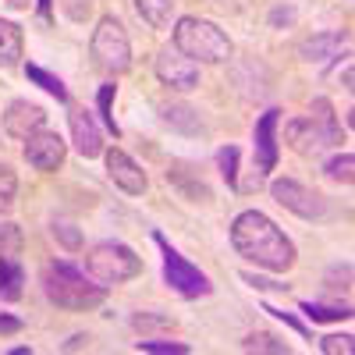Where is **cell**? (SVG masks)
<instances>
[{"mask_svg": "<svg viewBox=\"0 0 355 355\" xmlns=\"http://www.w3.org/2000/svg\"><path fill=\"white\" fill-rule=\"evenodd\" d=\"M231 245L242 259L263 266V270L284 274L295 266V245L288 234L259 210H245L231 224Z\"/></svg>", "mask_w": 355, "mask_h": 355, "instance_id": "6da1fadb", "label": "cell"}, {"mask_svg": "<svg viewBox=\"0 0 355 355\" xmlns=\"http://www.w3.org/2000/svg\"><path fill=\"white\" fill-rule=\"evenodd\" d=\"M43 291L57 309H68V313H89L107 299L103 284L89 281L78 266H71L64 259H53L43 266Z\"/></svg>", "mask_w": 355, "mask_h": 355, "instance_id": "7a4b0ae2", "label": "cell"}, {"mask_svg": "<svg viewBox=\"0 0 355 355\" xmlns=\"http://www.w3.org/2000/svg\"><path fill=\"white\" fill-rule=\"evenodd\" d=\"M174 46L182 50L189 61H199V64H224L231 57V40L220 25L206 21V18H178L174 25Z\"/></svg>", "mask_w": 355, "mask_h": 355, "instance_id": "3957f363", "label": "cell"}, {"mask_svg": "<svg viewBox=\"0 0 355 355\" xmlns=\"http://www.w3.org/2000/svg\"><path fill=\"white\" fill-rule=\"evenodd\" d=\"M85 274L96 284H125L142 274V259L125 245V242H100L85 252Z\"/></svg>", "mask_w": 355, "mask_h": 355, "instance_id": "277c9868", "label": "cell"}, {"mask_svg": "<svg viewBox=\"0 0 355 355\" xmlns=\"http://www.w3.org/2000/svg\"><path fill=\"white\" fill-rule=\"evenodd\" d=\"M89 50H93L96 68H103L107 75H125V71L132 68V43H128V33H125V25L117 21L114 15H103V18L96 21Z\"/></svg>", "mask_w": 355, "mask_h": 355, "instance_id": "5b68a950", "label": "cell"}, {"mask_svg": "<svg viewBox=\"0 0 355 355\" xmlns=\"http://www.w3.org/2000/svg\"><path fill=\"white\" fill-rule=\"evenodd\" d=\"M153 242L160 245V252H164V281H167V288H174L182 299H199V295H210L214 291V284H210V277H206L199 266H192L182 252H178L160 231H153Z\"/></svg>", "mask_w": 355, "mask_h": 355, "instance_id": "8992f818", "label": "cell"}, {"mask_svg": "<svg viewBox=\"0 0 355 355\" xmlns=\"http://www.w3.org/2000/svg\"><path fill=\"white\" fill-rule=\"evenodd\" d=\"M270 196L284 206V210H291L302 220H323L327 210H331L327 199H323L320 192L306 189L302 182H295V178H277V182H270Z\"/></svg>", "mask_w": 355, "mask_h": 355, "instance_id": "52a82bcc", "label": "cell"}, {"mask_svg": "<svg viewBox=\"0 0 355 355\" xmlns=\"http://www.w3.org/2000/svg\"><path fill=\"white\" fill-rule=\"evenodd\" d=\"M153 68H157V78L167 89H174V93H189V89L199 85V64L189 61V57L178 50V46H164L157 53V64Z\"/></svg>", "mask_w": 355, "mask_h": 355, "instance_id": "ba28073f", "label": "cell"}, {"mask_svg": "<svg viewBox=\"0 0 355 355\" xmlns=\"http://www.w3.org/2000/svg\"><path fill=\"white\" fill-rule=\"evenodd\" d=\"M64 157H68V146H64V139L57 135V132L40 128L36 135L25 139V160H28V167H36L43 174L57 171V167L64 164Z\"/></svg>", "mask_w": 355, "mask_h": 355, "instance_id": "9c48e42d", "label": "cell"}, {"mask_svg": "<svg viewBox=\"0 0 355 355\" xmlns=\"http://www.w3.org/2000/svg\"><path fill=\"white\" fill-rule=\"evenodd\" d=\"M277 125H281V110L270 107L259 114V121L252 128V146H256V171L270 174L277 167Z\"/></svg>", "mask_w": 355, "mask_h": 355, "instance_id": "30bf717a", "label": "cell"}, {"mask_svg": "<svg viewBox=\"0 0 355 355\" xmlns=\"http://www.w3.org/2000/svg\"><path fill=\"white\" fill-rule=\"evenodd\" d=\"M103 164H107V174H110V182L128 192V196H142L146 185H150V178H146V171L125 153V150H103Z\"/></svg>", "mask_w": 355, "mask_h": 355, "instance_id": "8fae6325", "label": "cell"}, {"mask_svg": "<svg viewBox=\"0 0 355 355\" xmlns=\"http://www.w3.org/2000/svg\"><path fill=\"white\" fill-rule=\"evenodd\" d=\"M46 125V110L40 103H28V100H11L4 110V132L18 142H25L28 135H36Z\"/></svg>", "mask_w": 355, "mask_h": 355, "instance_id": "7c38bea8", "label": "cell"}, {"mask_svg": "<svg viewBox=\"0 0 355 355\" xmlns=\"http://www.w3.org/2000/svg\"><path fill=\"white\" fill-rule=\"evenodd\" d=\"M284 142H288L299 157H320L323 150H327V139H323L320 125L313 121V114L291 117V121L284 125Z\"/></svg>", "mask_w": 355, "mask_h": 355, "instance_id": "4fadbf2b", "label": "cell"}, {"mask_svg": "<svg viewBox=\"0 0 355 355\" xmlns=\"http://www.w3.org/2000/svg\"><path fill=\"white\" fill-rule=\"evenodd\" d=\"M68 125H71V142H75L78 157H85V160L103 157V135H100V128H96V121H93V114H89L85 107H71Z\"/></svg>", "mask_w": 355, "mask_h": 355, "instance_id": "5bb4252c", "label": "cell"}, {"mask_svg": "<svg viewBox=\"0 0 355 355\" xmlns=\"http://www.w3.org/2000/svg\"><path fill=\"white\" fill-rule=\"evenodd\" d=\"M25 53V36L15 21L0 18V68H18Z\"/></svg>", "mask_w": 355, "mask_h": 355, "instance_id": "9a60e30c", "label": "cell"}, {"mask_svg": "<svg viewBox=\"0 0 355 355\" xmlns=\"http://www.w3.org/2000/svg\"><path fill=\"white\" fill-rule=\"evenodd\" d=\"M160 117H164L167 128L182 132V135H199V132H206L202 121H199V114H196L192 107H185V103H164V107H160Z\"/></svg>", "mask_w": 355, "mask_h": 355, "instance_id": "2e32d148", "label": "cell"}, {"mask_svg": "<svg viewBox=\"0 0 355 355\" xmlns=\"http://www.w3.org/2000/svg\"><path fill=\"white\" fill-rule=\"evenodd\" d=\"M25 270L15 256H0V302H18L21 299Z\"/></svg>", "mask_w": 355, "mask_h": 355, "instance_id": "e0dca14e", "label": "cell"}, {"mask_svg": "<svg viewBox=\"0 0 355 355\" xmlns=\"http://www.w3.org/2000/svg\"><path fill=\"white\" fill-rule=\"evenodd\" d=\"M341 43H345V33H327V36H309L302 46H299V57L302 61H327V57H338V50H341Z\"/></svg>", "mask_w": 355, "mask_h": 355, "instance_id": "ac0fdd59", "label": "cell"}, {"mask_svg": "<svg viewBox=\"0 0 355 355\" xmlns=\"http://www.w3.org/2000/svg\"><path fill=\"white\" fill-rule=\"evenodd\" d=\"M313 121L320 125V132H323V139H327V146H341L345 142V132H341V125H338V117H334V103L331 100H313Z\"/></svg>", "mask_w": 355, "mask_h": 355, "instance_id": "d6986e66", "label": "cell"}, {"mask_svg": "<svg viewBox=\"0 0 355 355\" xmlns=\"http://www.w3.org/2000/svg\"><path fill=\"white\" fill-rule=\"evenodd\" d=\"M135 11L142 15V21H150L153 28H167L171 15H174V0H135Z\"/></svg>", "mask_w": 355, "mask_h": 355, "instance_id": "ffe728a7", "label": "cell"}, {"mask_svg": "<svg viewBox=\"0 0 355 355\" xmlns=\"http://www.w3.org/2000/svg\"><path fill=\"white\" fill-rule=\"evenodd\" d=\"M25 75H28V82H36L43 93H50L53 100H61V103H68V85L57 78V75H50L46 68H40V64H25Z\"/></svg>", "mask_w": 355, "mask_h": 355, "instance_id": "44dd1931", "label": "cell"}, {"mask_svg": "<svg viewBox=\"0 0 355 355\" xmlns=\"http://www.w3.org/2000/svg\"><path fill=\"white\" fill-rule=\"evenodd\" d=\"M114 96H117V85L114 82H103L100 93H96V110H100L103 128L114 132V139H117V135H121V128H117V121H114Z\"/></svg>", "mask_w": 355, "mask_h": 355, "instance_id": "7402d4cb", "label": "cell"}, {"mask_svg": "<svg viewBox=\"0 0 355 355\" xmlns=\"http://www.w3.org/2000/svg\"><path fill=\"white\" fill-rule=\"evenodd\" d=\"M299 309H302L313 323H334V320H348V316H352L348 306H323V302H299Z\"/></svg>", "mask_w": 355, "mask_h": 355, "instance_id": "603a6c76", "label": "cell"}, {"mask_svg": "<svg viewBox=\"0 0 355 355\" xmlns=\"http://www.w3.org/2000/svg\"><path fill=\"white\" fill-rule=\"evenodd\" d=\"M327 178L331 182H338V185H352V178H355V157L352 153H338V157H331L327 160Z\"/></svg>", "mask_w": 355, "mask_h": 355, "instance_id": "cb8c5ba5", "label": "cell"}, {"mask_svg": "<svg viewBox=\"0 0 355 355\" xmlns=\"http://www.w3.org/2000/svg\"><path fill=\"white\" fill-rule=\"evenodd\" d=\"M242 348H245V352H274V355H288V352H291V348H288L281 338L266 334V331H256V334H249V338L242 341Z\"/></svg>", "mask_w": 355, "mask_h": 355, "instance_id": "d4e9b609", "label": "cell"}, {"mask_svg": "<svg viewBox=\"0 0 355 355\" xmlns=\"http://www.w3.org/2000/svg\"><path fill=\"white\" fill-rule=\"evenodd\" d=\"M15 196H18V178L8 164H0V214H8L15 206Z\"/></svg>", "mask_w": 355, "mask_h": 355, "instance_id": "484cf974", "label": "cell"}, {"mask_svg": "<svg viewBox=\"0 0 355 355\" xmlns=\"http://www.w3.org/2000/svg\"><path fill=\"white\" fill-rule=\"evenodd\" d=\"M217 164H220L224 182H227L231 189H239V150H234V146H224V150H217Z\"/></svg>", "mask_w": 355, "mask_h": 355, "instance_id": "4316f807", "label": "cell"}, {"mask_svg": "<svg viewBox=\"0 0 355 355\" xmlns=\"http://www.w3.org/2000/svg\"><path fill=\"white\" fill-rule=\"evenodd\" d=\"M323 284H327L334 295H348L352 291V263H338L327 270V277H323Z\"/></svg>", "mask_w": 355, "mask_h": 355, "instance_id": "83f0119b", "label": "cell"}, {"mask_svg": "<svg viewBox=\"0 0 355 355\" xmlns=\"http://www.w3.org/2000/svg\"><path fill=\"white\" fill-rule=\"evenodd\" d=\"M21 252V227L11 220H0V256H18Z\"/></svg>", "mask_w": 355, "mask_h": 355, "instance_id": "f1b7e54d", "label": "cell"}, {"mask_svg": "<svg viewBox=\"0 0 355 355\" xmlns=\"http://www.w3.org/2000/svg\"><path fill=\"white\" fill-rule=\"evenodd\" d=\"M132 327L135 331H171L174 320L171 316H160V313H135L132 316Z\"/></svg>", "mask_w": 355, "mask_h": 355, "instance_id": "f546056e", "label": "cell"}, {"mask_svg": "<svg viewBox=\"0 0 355 355\" xmlns=\"http://www.w3.org/2000/svg\"><path fill=\"white\" fill-rule=\"evenodd\" d=\"M139 352H150V355H189L185 341H139Z\"/></svg>", "mask_w": 355, "mask_h": 355, "instance_id": "4dcf8cb0", "label": "cell"}, {"mask_svg": "<svg viewBox=\"0 0 355 355\" xmlns=\"http://www.w3.org/2000/svg\"><path fill=\"white\" fill-rule=\"evenodd\" d=\"M352 348H355V338L352 334H331V338L320 341V352L323 355H352Z\"/></svg>", "mask_w": 355, "mask_h": 355, "instance_id": "1f68e13d", "label": "cell"}, {"mask_svg": "<svg viewBox=\"0 0 355 355\" xmlns=\"http://www.w3.org/2000/svg\"><path fill=\"white\" fill-rule=\"evenodd\" d=\"M53 239L61 242L64 249H71V252L82 249V234H78V227H71V224H53Z\"/></svg>", "mask_w": 355, "mask_h": 355, "instance_id": "d6a6232c", "label": "cell"}, {"mask_svg": "<svg viewBox=\"0 0 355 355\" xmlns=\"http://www.w3.org/2000/svg\"><path fill=\"white\" fill-rule=\"evenodd\" d=\"M61 11L71 21H85L89 15H93V0H61Z\"/></svg>", "mask_w": 355, "mask_h": 355, "instance_id": "836d02e7", "label": "cell"}, {"mask_svg": "<svg viewBox=\"0 0 355 355\" xmlns=\"http://www.w3.org/2000/svg\"><path fill=\"white\" fill-rule=\"evenodd\" d=\"M263 313H270V316L284 320L288 327H295V331H299V334H309V331H306V323H302L299 316H295V313H284V309H274V306H263Z\"/></svg>", "mask_w": 355, "mask_h": 355, "instance_id": "e575fe53", "label": "cell"}, {"mask_svg": "<svg viewBox=\"0 0 355 355\" xmlns=\"http://www.w3.org/2000/svg\"><path fill=\"white\" fill-rule=\"evenodd\" d=\"M256 291H270V288H288V284H277V281H266V277H256V274H242Z\"/></svg>", "mask_w": 355, "mask_h": 355, "instance_id": "d590c367", "label": "cell"}, {"mask_svg": "<svg viewBox=\"0 0 355 355\" xmlns=\"http://www.w3.org/2000/svg\"><path fill=\"white\" fill-rule=\"evenodd\" d=\"M21 331V320L18 316H8V313H0V334H18Z\"/></svg>", "mask_w": 355, "mask_h": 355, "instance_id": "8d00e7d4", "label": "cell"}, {"mask_svg": "<svg viewBox=\"0 0 355 355\" xmlns=\"http://www.w3.org/2000/svg\"><path fill=\"white\" fill-rule=\"evenodd\" d=\"M36 11H40L43 21H50V15H53V0H36Z\"/></svg>", "mask_w": 355, "mask_h": 355, "instance_id": "74e56055", "label": "cell"}, {"mask_svg": "<svg viewBox=\"0 0 355 355\" xmlns=\"http://www.w3.org/2000/svg\"><path fill=\"white\" fill-rule=\"evenodd\" d=\"M281 18H284V21H291V18H295V11H291V8H288V11H284V8H277V11L270 15V21H281Z\"/></svg>", "mask_w": 355, "mask_h": 355, "instance_id": "f35d334b", "label": "cell"}, {"mask_svg": "<svg viewBox=\"0 0 355 355\" xmlns=\"http://www.w3.org/2000/svg\"><path fill=\"white\" fill-rule=\"evenodd\" d=\"M85 341H89V338H85V334H75V338H71V341H68V345H64V348H68V352H75V348H82V345H85Z\"/></svg>", "mask_w": 355, "mask_h": 355, "instance_id": "ab89813d", "label": "cell"}, {"mask_svg": "<svg viewBox=\"0 0 355 355\" xmlns=\"http://www.w3.org/2000/svg\"><path fill=\"white\" fill-rule=\"evenodd\" d=\"M11 8H28V0H8Z\"/></svg>", "mask_w": 355, "mask_h": 355, "instance_id": "60d3db41", "label": "cell"}]
</instances>
